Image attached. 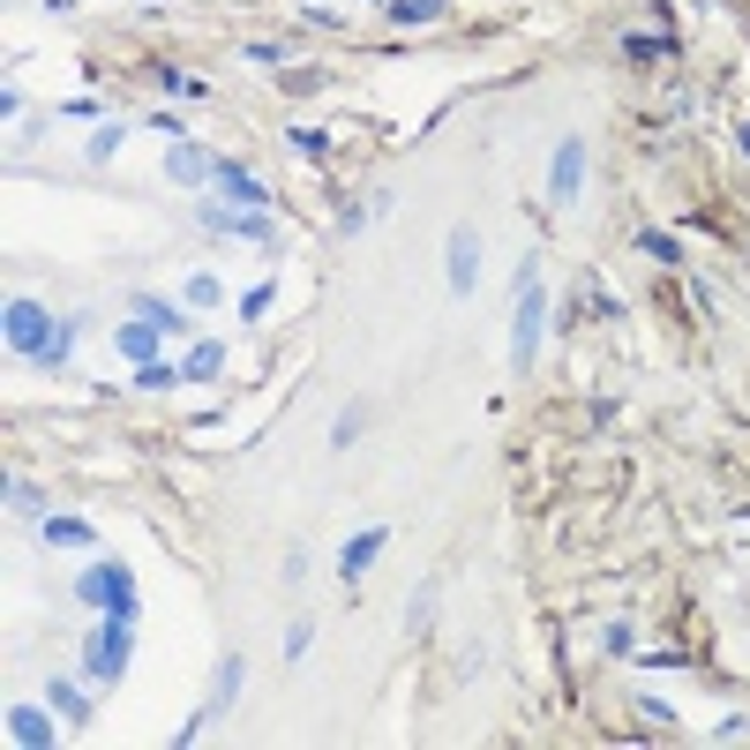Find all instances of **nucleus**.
Segmentation results:
<instances>
[{"mask_svg":"<svg viewBox=\"0 0 750 750\" xmlns=\"http://www.w3.org/2000/svg\"><path fill=\"white\" fill-rule=\"evenodd\" d=\"M743 736H750V720H743V713H728V720L713 728V743H743Z\"/></svg>","mask_w":750,"mask_h":750,"instance_id":"2f4dec72","label":"nucleus"},{"mask_svg":"<svg viewBox=\"0 0 750 750\" xmlns=\"http://www.w3.org/2000/svg\"><path fill=\"white\" fill-rule=\"evenodd\" d=\"M225 368V345L203 338V345H188V361H180V383H210V375Z\"/></svg>","mask_w":750,"mask_h":750,"instance_id":"2eb2a0df","label":"nucleus"},{"mask_svg":"<svg viewBox=\"0 0 750 750\" xmlns=\"http://www.w3.org/2000/svg\"><path fill=\"white\" fill-rule=\"evenodd\" d=\"M158 84L180 90V98H196V90H203V76H188V68H166V60H158Z\"/></svg>","mask_w":750,"mask_h":750,"instance_id":"c85d7f7f","label":"nucleus"},{"mask_svg":"<svg viewBox=\"0 0 750 750\" xmlns=\"http://www.w3.org/2000/svg\"><path fill=\"white\" fill-rule=\"evenodd\" d=\"M271 300H278V286H271V278H263V286H249V293H241V323H263V316H271Z\"/></svg>","mask_w":750,"mask_h":750,"instance_id":"4be33fe9","label":"nucleus"},{"mask_svg":"<svg viewBox=\"0 0 750 750\" xmlns=\"http://www.w3.org/2000/svg\"><path fill=\"white\" fill-rule=\"evenodd\" d=\"M210 166H218V158H210L203 143L173 135V151H166V180H180V188H203V180H210Z\"/></svg>","mask_w":750,"mask_h":750,"instance_id":"9d476101","label":"nucleus"},{"mask_svg":"<svg viewBox=\"0 0 750 750\" xmlns=\"http://www.w3.org/2000/svg\"><path fill=\"white\" fill-rule=\"evenodd\" d=\"M308 646H316V624H308V616H300V624L286 630V661H300V653H308Z\"/></svg>","mask_w":750,"mask_h":750,"instance_id":"c756f323","label":"nucleus"},{"mask_svg":"<svg viewBox=\"0 0 750 750\" xmlns=\"http://www.w3.org/2000/svg\"><path fill=\"white\" fill-rule=\"evenodd\" d=\"M293 151H300V158H323L331 135H323V128H293Z\"/></svg>","mask_w":750,"mask_h":750,"instance_id":"cd10ccee","label":"nucleus"},{"mask_svg":"<svg viewBox=\"0 0 750 750\" xmlns=\"http://www.w3.org/2000/svg\"><path fill=\"white\" fill-rule=\"evenodd\" d=\"M736 143H743V158H750V121H743V135H736Z\"/></svg>","mask_w":750,"mask_h":750,"instance_id":"473e14b6","label":"nucleus"},{"mask_svg":"<svg viewBox=\"0 0 750 750\" xmlns=\"http://www.w3.org/2000/svg\"><path fill=\"white\" fill-rule=\"evenodd\" d=\"M241 683H249V661H241V653H225V661H218V698H210V713H218V720L233 713V698H241Z\"/></svg>","mask_w":750,"mask_h":750,"instance_id":"4468645a","label":"nucleus"},{"mask_svg":"<svg viewBox=\"0 0 750 750\" xmlns=\"http://www.w3.org/2000/svg\"><path fill=\"white\" fill-rule=\"evenodd\" d=\"M45 706L60 713V720H90V691L76 675H53V683H45Z\"/></svg>","mask_w":750,"mask_h":750,"instance_id":"f8f14e48","label":"nucleus"},{"mask_svg":"<svg viewBox=\"0 0 750 750\" xmlns=\"http://www.w3.org/2000/svg\"><path fill=\"white\" fill-rule=\"evenodd\" d=\"M383 15H390V23H443V0H383Z\"/></svg>","mask_w":750,"mask_h":750,"instance_id":"dca6fc26","label":"nucleus"},{"mask_svg":"<svg viewBox=\"0 0 750 750\" xmlns=\"http://www.w3.org/2000/svg\"><path fill=\"white\" fill-rule=\"evenodd\" d=\"M624 53H630V60H646V53H661V60H668V53H675V38H624Z\"/></svg>","mask_w":750,"mask_h":750,"instance_id":"7c9ffc66","label":"nucleus"},{"mask_svg":"<svg viewBox=\"0 0 750 750\" xmlns=\"http://www.w3.org/2000/svg\"><path fill=\"white\" fill-rule=\"evenodd\" d=\"M8 743H15V750H45V743H53L45 706H8Z\"/></svg>","mask_w":750,"mask_h":750,"instance_id":"9b49d317","label":"nucleus"},{"mask_svg":"<svg viewBox=\"0 0 750 750\" xmlns=\"http://www.w3.org/2000/svg\"><path fill=\"white\" fill-rule=\"evenodd\" d=\"M53 316H45V300H31V293H15L8 308H0V338H8V353L15 361H38L45 368V353H53Z\"/></svg>","mask_w":750,"mask_h":750,"instance_id":"f03ea898","label":"nucleus"},{"mask_svg":"<svg viewBox=\"0 0 750 750\" xmlns=\"http://www.w3.org/2000/svg\"><path fill=\"white\" fill-rule=\"evenodd\" d=\"M173 383H180V368H166V361H143L135 368V390H173Z\"/></svg>","mask_w":750,"mask_h":750,"instance_id":"a878e982","label":"nucleus"},{"mask_svg":"<svg viewBox=\"0 0 750 750\" xmlns=\"http://www.w3.org/2000/svg\"><path fill=\"white\" fill-rule=\"evenodd\" d=\"M638 249L653 255V263H683V241L675 233H638Z\"/></svg>","mask_w":750,"mask_h":750,"instance_id":"393cba45","label":"nucleus"},{"mask_svg":"<svg viewBox=\"0 0 750 750\" xmlns=\"http://www.w3.org/2000/svg\"><path fill=\"white\" fill-rule=\"evenodd\" d=\"M210 300H225V286H218L210 271H196V278H188V308H210Z\"/></svg>","mask_w":750,"mask_h":750,"instance_id":"bb28decb","label":"nucleus"},{"mask_svg":"<svg viewBox=\"0 0 750 750\" xmlns=\"http://www.w3.org/2000/svg\"><path fill=\"white\" fill-rule=\"evenodd\" d=\"M98 533H90L84 518H45V548H90Z\"/></svg>","mask_w":750,"mask_h":750,"instance_id":"a211bd4d","label":"nucleus"},{"mask_svg":"<svg viewBox=\"0 0 750 750\" xmlns=\"http://www.w3.org/2000/svg\"><path fill=\"white\" fill-rule=\"evenodd\" d=\"M548 331V293H541V263L518 271V323H510V361H533Z\"/></svg>","mask_w":750,"mask_h":750,"instance_id":"20e7f679","label":"nucleus"},{"mask_svg":"<svg viewBox=\"0 0 750 750\" xmlns=\"http://www.w3.org/2000/svg\"><path fill=\"white\" fill-rule=\"evenodd\" d=\"M435 593H443L435 578H420V585H413V608H406V630H428V616H435Z\"/></svg>","mask_w":750,"mask_h":750,"instance_id":"aec40b11","label":"nucleus"},{"mask_svg":"<svg viewBox=\"0 0 750 750\" xmlns=\"http://www.w3.org/2000/svg\"><path fill=\"white\" fill-rule=\"evenodd\" d=\"M128 653H135V624H128V616H106V624L90 630V646H84V683H90V691L121 683Z\"/></svg>","mask_w":750,"mask_h":750,"instance_id":"7ed1b4c3","label":"nucleus"},{"mask_svg":"<svg viewBox=\"0 0 750 750\" xmlns=\"http://www.w3.org/2000/svg\"><path fill=\"white\" fill-rule=\"evenodd\" d=\"M383 548H390V526H361V533L345 541V555H338V578L361 585V578H368V563L383 555Z\"/></svg>","mask_w":750,"mask_h":750,"instance_id":"1a4fd4ad","label":"nucleus"},{"mask_svg":"<svg viewBox=\"0 0 750 750\" xmlns=\"http://www.w3.org/2000/svg\"><path fill=\"white\" fill-rule=\"evenodd\" d=\"M158 338H166L158 323H143V316H128V323H121V353L135 361V368H143V361H158Z\"/></svg>","mask_w":750,"mask_h":750,"instance_id":"ddd939ff","label":"nucleus"},{"mask_svg":"<svg viewBox=\"0 0 750 750\" xmlns=\"http://www.w3.org/2000/svg\"><path fill=\"white\" fill-rule=\"evenodd\" d=\"M585 196V135H563L555 151H548V203L571 210Z\"/></svg>","mask_w":750,"mask_h":750,"instance_id":"39448f33","label":"nucleus"},{"mask_svg":"<svg viewBox=\"0 0 750 750\" xmlns=\"http://www.w3.org/2000/svg\"><path fill=\"white\" fill-rule=\"evenodd\" d=\"M210 196H218V203H241V210H271V180H255V173H241L233 158H218V166H210Z\"/></svg>","mask_w":750,"mask_h":750,"instance_id":"0eeeda50","label":"nucleus"},{"mask_svg":"<svg viewBox=\"0 0 750 750\" xmlns=\"http://www.w3.org/2000/svg\"><path fill=\"white\" fill-rule=\"evenodd\" d=\"M196 218H203L210 233H233V241H249V249H263V241H271V210H241V203H218V196H210Z\"/></svg>","mask_w":750,"mask_h":750,"instance_id":"423d86ee","label":"nucleus"},{"mask_svg":"<svg viewBox=\"0 0 750 750\" xmlns=\"http://www.w3.org/2000/svg\"><path fill=\"white\" fill-rule=\"evenodd\" d=\"M121 143H128V128H121V121H106L98 135H90V166H106V158H113Z\"/></svg>","mask_w":750,"mask_h":750,"instance_id":"5701e85b","label":"nucleus"},{"mask_svg":"<svg viewBox=\"0 0 750 750\" xmlns=\"http://www.w3.org/2000/svg\"><path fill=\"white\" fill-rule=\"evenodd\" d=\"M443 271H451V293H459V300L481 286V233H465V225H459L451 249H443Z\"/></svg>","mask_w":750,"mask_h":750,"instance_id":"6e6552de","label":"nucleus"},{"mask_svg":"<svg viewBox=\"0 0 750 750\" xmlns=\"http://www.w3.org/2000/svg\"><path fill=\"white\" fill-rule=\"evenodd\" d=\"M600 653H608V661H630V653H638V630H630V624H608V630H600Z\"/></svg>","mask_w":750,"mask_h":750,"instance_id":"412c9836","label":"nucleus"},{"mask_svg":"<svg viewBox=\"0 0 750 750\" xmlns=\"http://www.w3.org/2000/svg\"><path fill=\"white\" fill-rule=\"evenodd\" d=\"M128 308H135V316H143V323H158V331H180V308H173V300H158V293H135V300H128Z\"/></svg>","mask_w":750,"mask_h":750,"instance_id":"f3484780","label":"nucleus"},{"mask_svg":"<svg viewBox=\"0 0 750 750\" xmlns=\"http://www.w3.org/2000/svg\"><path fill=\"white\" fill-rule=\"evenodd\" d=\"M76 338H84V323H76V316H60V331H53V353H45V368H68V361H76Z\"/></svg>","mask_w":750,"mask_h":750,"instance_id":"6ab92c4d","label":"nucleus"},{"mask_svg":"<svg viewBox=\"0 0 750 750\" xmlns=\"http://www.w3.org/2000/svg\"><path fill=\"white\" fill-rule=\"evenodd\" d=\"M76 600L84 608H98V616H143V600H135V571H128L121 555H106V563H90L84 578H76Z\"/></svg>","mask_w":750,"mask_h":750,"instance_id":"f257e3e1","label":"nucleus"},{"mask_svg":"<svg viewBox=\"0 0 750 750\" xmlns=\"http://www.w3.org/2000/svg\"><path fill=\"white\" fill-rule=\"evenodd\" d=\"M8 510H23V518H45V496L31 481H8Z\"/></svg>","mask_w":750,"mask_h":750,"instance_id":"b1692460","label":"nucleus"}]
</instances>
